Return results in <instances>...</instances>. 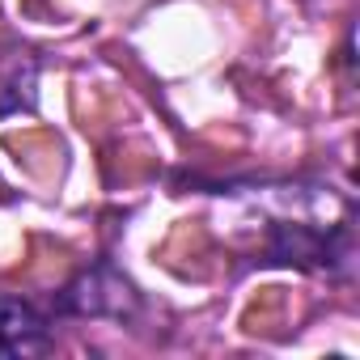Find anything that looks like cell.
<instances>
[{
  "mask_svg": "<svg viewBox=\"0 0 360 360\" xmlns=\"http://www.w3.org/2000/svg\"><path fill=\"white\" fill-rule=\"evenodd\" d=\"M136 305H140V297H136L131 280L119 276L110 263L81 271L56 301V309L72 314V318H131Z\"/></svg>",
  "mask_w": 360,
  "mask_h": 360,
  "instance_id": "6da1fadb",
  "label": "cell"
},
{
  "mask_svg": "<svg viewBox=\"0 0 360 360\" xmlns=\"http://www.w3.org/2000/svg\"><path fill=\"white\" fill-rule=\"evenodd\" d=\"M34 85H39L34 56H13L9 68H0V115L30 110L34 106Z\"/></svg>",
  "mask_w": 360,
  "mask_h": 360,
  "instance_id": "3957f363",
  "label": "cell"
},
{
  "mask_svg": "<svg viewBox=\"0 0 360 360\" xmlns=\"http://www.w3.org/2000/svg\"><path fill=\"white\" fill-rule=\"evenodd\" d=\"M51 318L22 297H0V360H26L51 352Z\"/></svg>",
  "mask_w": 360,
  "mask_h": 360,
  "instance_id": "7a4b0ae2",
  "label": "cell"
}]
</instances>
